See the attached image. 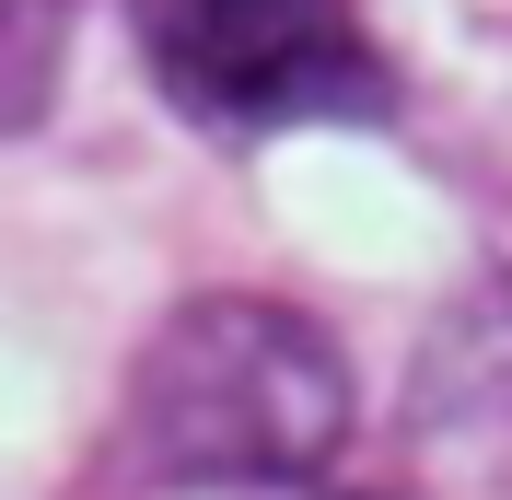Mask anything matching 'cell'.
Masks as SVG:
<instances>
[{
	"instance_id": "1",
	"label": "cell",
	"mask_w": 512,
	"mask_h": 500,
	"mask_svg": "<svg viewBox=\"0 0 512 500\" xmlns=\"http://www.w3.org/2000/svg\"><path fill=\"white\" fill-rule=\"evenodd\" d=\"M338 419V349L280 303H198L140 361V442L175 477H303Z\"/></svg>"
},
{
	"instance_id": "2",
	"label": "cell",
	"mask_w": 512,
	"mask_h": 500,
	"mask_svg": "<svg viewBox=\"0 0 512 500\" xmlns=\"http://www.w3.org/2000/svg\"><path fill=\"white\" fill-rule=\"evenodd\" d=\"M152 82L210 128H315L384 117V70L350 0H140Z\"/></svg>"
}]
</instances>
